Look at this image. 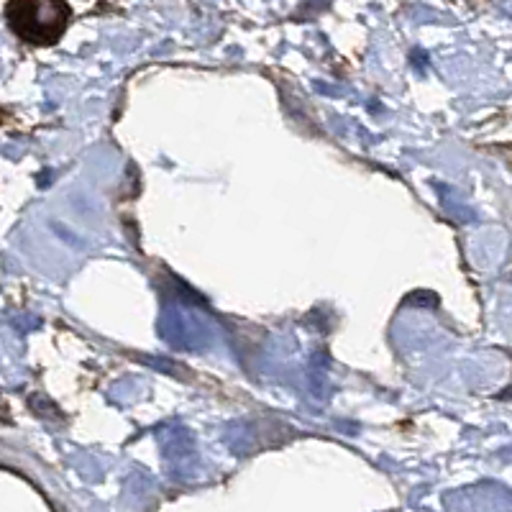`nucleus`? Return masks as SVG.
Masks as SVG:
<instances>
[{
  "label": "nucleus",
  "instance_id": "obj_1",
  "mask_svg": "<svg viewBox=\"0 0 512 512\" xmlns=\"http://www.w3.org/2000/svg\"><path fill=\"white\" fill-rule=\"evenodd\" d=\"M6 16L21 39L34 47H49L67 29L70 6L64 0H11Z\"/></svg>",
  "mask_w": 512,
  "mask_h": 512
}]
</instances>
